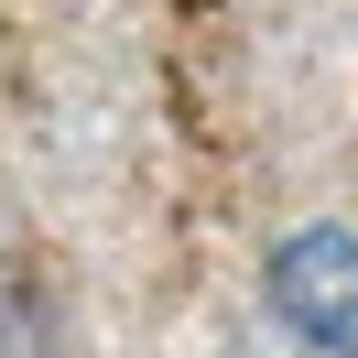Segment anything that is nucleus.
<instances>
[{
	"instance_id": "nucleus-1",
	"label": "nucleus",
	"mask_w": 358,
	"mask_h": 358,
	"mask_svg": "<svg viewBox=\"0 0 358 358\" xmlns=\"http://www.w3.org/2000/svg\"><path fill=\"white\" fill-rule=\"evenodd\" d=\"M261 304L282 315L293 348L358 358V228H348V217L282 228V239H271V261H261Z\"/></svg>"
}]
</instances>
